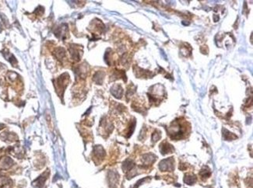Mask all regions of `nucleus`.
Masks as SVG:
<instances>
[{"label": "nucleus", "mask_w": 253, "mask_h": 188, "mask_svg": "<svg viewBox=\"0 0 253 188\" xmlns=\"http://www.w3.org/2000/svg\"><path fill=\"white\" fill-rule=\"evenodd\" d=\"M200 175L202 177H209V175H210V171H209V169H207V170L204 169V170H201Z\"/></svg>", "instance_id": "nucleus-9"}, {"label": "nucleus", "mask_w": 253, "mask_h": 188, "mask_svg": "<svg viewBox=\"0 0 253 188\" xmlns=\"http://www.w3.org/2000/svg\"><path fill=\"white\" fill-rule=\"evenodd\" d=\"M122 92H123V90H122V87H121L120 86H118V85L115 86L113 87L112 89H111V92H112L113 95L117 98L121 97V96H122Z\"/></svg>", "instance_id": "nucleus-5"}, {"label": "nucleus", "mask_w": 253, "mask_h": 188, "mask_svg": "<svg viewBox=\"0 0 253 188\" xmlns=\"http://www.w3.org/2000/svg\"><path fill=\"white\" fill-rule=\"evenodd\" d=\"M184 180L188 184H192L196 182V177L194 176H188V177L186 176Z\"/></svg>", "instance_id": "nucleus-8"}, {"label": "nucleus", "mask_w": 253, "mask_h": 188, "mask_svg": "<svg viewBox=\"0 0 253 188\" xmlns=\"http://www.w3.org/2000/svg\"><path fill=\"white\" fill-rule=\"evenodd\" d=\"M161 153L163 154H167L168 152H171V151L174 150L173 147L171 146L170 144H168V143H164L163 145H161Z\"/></svg>", "instance_id": "nucleus-6"}, {"label": "nucleus", "mask_w": 253, "mask_h": 188, "mask_svg": "<svg viewBox=\"0 0 253 188\" xmlns=\"http://www.w3.org/2000/svg\"><path fill=\"white\" fill-rule=\"evenodd\" d=\"M55 54L58 59H62L66 55V51L62 47H58L55 51Z\"/></svg>", "instance_id": "nucleus-7"}, {"label": "nucleus", "mask_w": 253, "mask_h": 188, "mask_svg": "<svg viewBox=\"0 0 253 188\" xmlns=\"http://www.w3.org/2000/svg\"><path fill=\"white\" fill-rule=\"evenodd\" d=\"M160 135L159 134V133H156V132H155V133H153V141H157V140L160 138Z\"/></svg>", "instance_id": "nucleus-10"}, {"label": "nucleus", "mask_w": 253, "mask_h": 188, "mask_svg": "<svg viewBox=\"0 0 253 188\" xmlns=\"http://www.w3.org/2000/svg\"><path fill=\"white\" fill-rule=\"evenodd\" d=\"M160 169L161 170H172L174 169V160L172 158L164 159L160 163Z\"/></svg>", "instance_id": "nucleus-1"}, {"label": "nucleus", "mask_w": 253, "mask_h": 188, "mask_svg": "<svg viewBox=\"0 0 253 188\" xmlns=\"http://www.w3.org/2000/svg\"><path fill=\"white\" fill-rule=\"evenodd\" d=\"M13 159L9 157H3L0 159V168L6 170L9 169L13 166Z\"/></svg>", "instance_id": "nucleus-2"}, {"label": "nucleus", "mask_w": 253, "mask_h": 188, "mask_svg": "<svg viewBox=\"0 0 253 188\" xmlns=\"http://www.w3.org/2000/svg\"><path fill=\"white\" fill-rule=\"evenodd\" d=\"M13 183L10 179L7 177L0 178V188H12Z\"/></svg>", "instance_id": "nucleus-4"}, {"label": "nucleus", "mask_w": 253, "mask_h": 188, "mask_svg": "<svg viewBox=\"0 0 253 188\" xmlns=\"http://www.w3.org/2000/svg\"><path fill=\"white\" fill-rule=\"evenodd\" d=\"M47 171H46L45 173H44L42 174L41 176H40L38 179L36 180L34 182L33 185L35 186L36 188H41L42 186H43V185L44 184V182H45V180H47L48 178V175H47Z\"/></svg>", "instance_id": "nucleus-3"}]
</instances>
